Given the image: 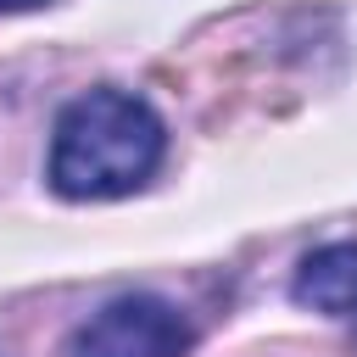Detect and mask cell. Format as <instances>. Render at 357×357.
<instances>
[{"label": "cell", "instance_id": "7a4b0ae2", "mask_svg": "<svg viewBox=\"0 0 357 357\" xmlns=\"http://www.w3.org/2000/svg\"><path fill=\"white\" fill-rule=\"evenodd\" d=\"M195 346L190 318L162 296H117L89 324H78L67 357H184Z\"/></svg>", "mask_w": 357, "mask_h": 357}, {"label": "cell", "instance_id": "3957f363", "mask_svg": "<svg viewBox=\"0 0 357 357\" xmlns=\"http://www.w3.org/2000/svg\"><path fill=\"white\" fill-rule=\"evenodd\" d=\"M290 290H296V301L312 307V312L357 318V245H351V240H335V245L307 251Z\"/></svg>", "mask_w": 357, "mask_h": 357}, {"label": "cell", "instance_id": "6da1fadb", "mask_svg": "<svg viewBox=\"0 0 357 357\" xmlns=\"http://www.w3.org/2000/svg\"><path fill=\"white\" fill-rule=\"evenodd\" d=\"M167 151L156 106L134 89H89L61 106L50 134V190L67 201H117L134 195Z\"/></svg>", "mask_w": 357, "mask_h": 357}, {"label": "cell", "instance_id": "277c9868", "mask_svg": "<svg viewBox=\"0 0 357 357\" xmlns=\"http://www.w3.org/2000/svg\"><path fill=\"white\" fill-rule=\"evenodd\" d=\"M33 6H45V0H0V11H33Z\"/></svg>", "mask_w": 357, "mask_h": 357}]
</instances>
